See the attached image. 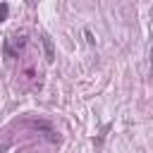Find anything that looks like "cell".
Returning <instances> with one entry per match:
<instances>
[{
    "mask_svg": "<svg viewBox=\"0 0 153 153\" xmlns=\"http://www.w3.org/2000/svg\"><path fill=\"white\" fill-rule=\"evenodd\" d=\"M41 43H43V50H45V60L53 62L55 60V48H53V38L48 33H41Z\"/></svg>",
    "mask_w": 153,
    "mask_h": 153,
    "instance_id": "obj_1",
    "label": "cell"
},
{
    "mask_svg": "<svg viewBox=\"0 0 153 153\" xmlns=\"http://www.w3.org/2000/svg\"><path fill=\"white\" fill-rule=\"evenodd\" d=\"M84 36H86V41H88V43H91V45H93V43H96V38H93V33H91V31H88V29H86V31H84Z\"/></svg>",
    "mask_w": 153,
    "mask_h": 153,
    "instance_id": "obj_2",
    "label": "cell"
},
{
    "mask_svg": "<svg viewBox=\"0 0 153 153\" xmlns=\"http://www.w3.org/2000/svg\"><path fill=\"white\" fill-rule=\"evenodd\" d=\"M7 12H10V7H7V2H2V19H7Z\"/></svg>",
    "mask_w": 153,
    "mask_h": 153,
    "instance_id": "obj_3",
    "label": "cell"
},
{
    "mask_svg": "<svg viewBox=\"0 0 153 153\" xmlns=\"http://www.w3.org/2000/svg\"><path fill=\"white\" fill-rule=\"evenodd\" d=\"M151 72H153V48H151Z\"/></svg>",
    "mask_w": 153,
    "mask_h": 153,
    "instance_id": "obj_4",
    "label": "cell"
},
{
    "mask_svg": "<svg viewBox=\"0 0 153 153\" xmlns=\"http://www.w3.org/2000/svg\"><path fill=\"white\" fill-rule=\"evenodd\" d=\"M26 2H29V5H33V2H36V0H26Z\"/></svg>",
    "mask_w": 153,
    "mask_h": 153,
    "instance_id": "obj_5",
    "label": "cell"
}]
</instances>
